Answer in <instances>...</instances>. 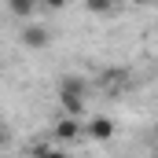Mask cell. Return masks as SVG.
I'll return each instance as SVG.
<instances>
[{
	"instance_id": "6da1fadb",
	"label": "cell",
	"mask_w": 158,
	"mask_h": 158,
	"mask_svg": "<svg viewBox=\"0 0 158 158\" xmlns=\"http://www.w3.org/2000/svg\"><path fill=\"white\" fill-rule=\"evenodd\" d=\"M22 44H26V48H33V52L48 48V44H52V33H48V26H40V22H30V26L22 30Z\"/></svg>"
},
{
	"instance_id": "7a4b0ae2",
	"label": "cell",
	"mask_w": 158,
	"mask_h": 158,
	"mask_svg": "<svg viewBox=\"0 0 158 158\" xmlns=\"http://www.w3.org/2000/svg\"><path fill=\"white\" fill-rule=\"evenodd\" d=\"M114 132H118L114 118H92L88 125H85V136H88V140H110Z\"/></svg>"
},
{
	"instance_id": "3957f363",
	"label": "cell",
	"mask_w": 158,
	"mask_h": 158,
	"mask_svg": "<svg viewBox=\"0 0 158 158\" xmlns=\"http://www.w3.org/2000/svg\"><path fill=\"white\" fill-rule=\"evenodd\" d=\"M81 132H85V125L77 118H70V114H63V118L55 121V140H77Z\"/></svg>"
},
{
	"instance_id": "277c9868",
	"label": "cell",
	"mask_w": 158,
	"mask_h": 158,
	"mask_svg": "<svg viewBox=\"0 0 158 158\" xmlns=\"http://www.w3.org/2000/svg\"><path fill=\"white\" fill-rule=\"evenodd\" d=\"M7 7H11L15 19H30V15L40 7V0H7Z\"/></svg>"
},
{
	"instance_id": "5b68a950",
	"label": "cell",
	"mask_w": 158,
	"mask_h": 158,
	"mask_svg": "<svg viewBox=\"0 0 158 158\" xmlns=\"http://www.w3.org/2000/svg\"><path fill=\"white\" fill-rule=\"evenodd\" d=\"M59 103H63V110H66L70 118H77L81 110H85V96H70V92H59Z\"/></svg>"
},
{
	"instance_id": "8992f818",
	"label": "cell",
	"mask_w": 158,
	"mask_h": 158,
	"mask_svg": "<svg viewBox=\"0 0 158 158\" xmlns=\"http://www.w3.org/2000/svg\"><path fill=\"white\" fill-rule=\"evenodd\" d=\"M85 7L92 15H114L118 11V0H85Z\"/></svg>"
},
{
	"instance_id": "52a82bcc",
	"label": "cell",
	"mask_w": 158,
	"mask_h": 158,
	"mask_svg": "<svg viewBox=\"0 0 158 158\" xmlns=\"http://www.w3.org/2000/svg\"><path fill=\"white\" fill-rule=\"evenodd\" d=\"M59 92H70V96H85V81H81V77H63V81H59Z\"/></svg>"
},
{
	"instance_id": "ba28073f",
	"label": "cell",
	"mask_w": 158,
	"mask_h": 158,
	"mask_svg": "<svg viewBox=\"0 0 158 158\" xmlns=\"http://www.w3.org/2000/svg\"><path fill=\"white\" fill-rule=\"evenodd\" d=\"M37 158H70V155H66V151H44V147H40Z\"/></svg>"
},
{
	"instance_id": "9c48e42d",
	"label": "cell",
	"mask_w": 158,
	"mask_h": 158,
	"mask_svg": "<svg viewBox=\"0 0 158 158\" xmlns=\"http://www.w3.org/2000/svg\"><path fill=\"white\" fill-rule=\"evenodd\" d=\"M40 4H44V7H52V11H59V7H66L70 0H40Z\"/></svg>"
},
{
	"instance_id": "30bf717a",
	"label": "cell",
	"mask_w": 158,
	"mask_h": 158,
	"mask_svg": "<svg viewBox=\"0 0 158 158\" xmlns=\"http://www.w3.org/2000/svg\"><path fill=\"white\" fill-rule=\"evenodd\" d=\"M132 4H151V0H132Z\"/></svg>"
},
{
	"instance_id": "8fae6325",
	"label": "cell",
	"mask_w": 158,
	"mask_h": 158,
	"mask_svg": "<svg viewBox=\"0 0 158 158\" xmlns=\"http://www.w3.org/2000/svg\"><path fill=\"white\" fill-rule=\"evenodd\" d=\"M0 147H4V129H0Z\"/></svg>"
}]
</instances>
